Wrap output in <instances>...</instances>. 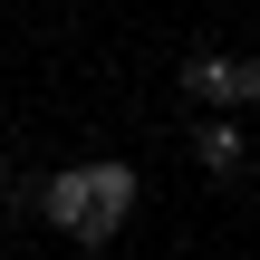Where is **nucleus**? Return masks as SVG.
<instances>
[{
	"label": "nucleus",
	"mask_w": 260,
	"mask_h": 260,
	"mask_svg": "<svg viewBox=\"0 0 260 260\" xmlns=\"http://www.w3.org/2000/svg\"><path fill=\"white\" fill-rule=\"evenodd\" d=\"M193 96H212V106H251V96H260V68H251V58H193Z\"/></svg>",
	"instance_id": "2"
},
{
	"label": "nucleus",
	"mask_w": 260,
	"mask_h": 260,
	"mask_svg": "<svg viewBox=\"0 0 260 260\" xmlns=\"http://www.w3.org/2000/svg\"><path fill=\"white\" fill-rule=\"evenodd\" d=\"M0 193H10V183H0Z\"/></svg>",
	"instance_id": "4"
},
{
	"label": "nucleus",
	"mask_w": 260,
	"mask_h": 260,
	"mask_svg": "<svg viewBox=\"0 0 260 260\" xmlns=\"http://www.w3.org/2000/svg\"><path fill=\"white\" fill-rule=\"evenodd\" d=\"M39 203H48V222L68 241H116L125 212H135V174L125 164H77V174H48Z\"/></svg>",
	"instance_id": "1"
},
{
	"label": "nucleus",
	"mask_w": 260,
	"mask_h": 260,
	"mask_svg": "<svg viewBox=\"0 0 260 260\" xmlns=\"http://www.w3.org/2000/svg\"><path fill=\"white\" fill-rule=\"evenodd\" d=\"M203 164H212V174H241V135H232V125H203Z\"/></svg>",
	"instance_id": "3"
}]
</instances>
